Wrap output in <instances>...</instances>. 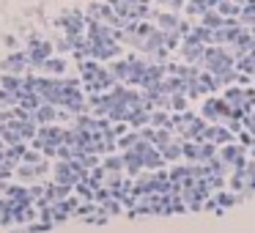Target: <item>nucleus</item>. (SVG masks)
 I'll use <instances>...</instances> for the list:
<instances>
[]
</instances>
